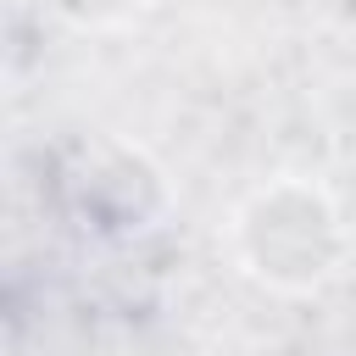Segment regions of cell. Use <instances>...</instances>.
Returning <instances> with one entry per match:
<instances>
[{
  "label": "cell",
  "instance_id": "6da1fadb",
  "mask_svg": "<svg viewBox=\"0 0 356 356\" xmlns=\"http://www.w3.org/2000/svg\"><path fill=\"white\" fill-rule=\"evenodd\" d=\"M239 245L256 278L306 289L339 261V217L317 189L278 184V189H261L239 211Z\"/></svg>",
  "mask_w": 356,
  "mask_h": 356
}]
</instances>
